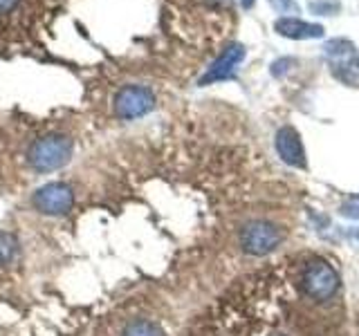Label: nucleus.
Instances as JSON below:
<instances>
[{"label": "nucleus", "mask_w": 359, "mask_h": 336, "mask_svg": "<svg viewBox=\"0 0 359 336\" xmlns=\"http://www.w3.org/2000/svg\"><path fill=\"white\" fill-rule=\"evenodd\" d=\"M299 283L308 296L317 300H334L339 294V274L330 267L328 260L319 255H310L299 260Z\"/></svg>", "instance_id": "nucleus-1"}, {"label": "nucleus", "mask_w": 359, "mask_h": 336, "mask_svg": "<svg viewBox=\"0 0 359 336\" xmlns=\"http://www.w3.org/2000/svg\"><path fill=\"white\" fill-rule=\"evenodd\" d=\"M74 144L67 134H48L27 148V164L36 173H52L72 160Z\"/></svg>", "instance_id": "nucleus-2"}, {"label": "nucleus", "mask_w": 359, "mask_h": 336, "mask_svg": "<svg viewBox=\"0 0 359 336\" xmlns=\"http://www.w3.org/2000/svg\"><path fill=\"white\" fill-rule=\"evenodd\" d=\"M155 108V94L146 85H123L112 97V115L121 121L140 119Z\"/></svg>", "instance_id": "nucleus-3"}, {"label": "nucleus", "mask_w": 359, "mask_h": 336, "mask_svg": "<svg viewBox=\"0 0 359 336\" xmlns=\"http://www.w3.org/2000/svg\"><path fill=\"white\" fill-rule=\"evenodd\" d=\"M283 240V233L272 222L265 220H252L247 222L241 231V246L245 253L252 255H265L269 251H274L276 246Z\"/></svg>", "instance_id": "nucleus-4"}, {"label": "nucleus", "mask_w": 359, "mask_h": 336, "mask_svg": "<svg viewBox=\"0 0 359 336\" xmlns=\"http://www.w3.org/2000/svg\"><path fill=\"white\" fill-rule=\"evenodd\" d=\"M32 204L43 216H65L74 206V190L63 182L43 184L32 195Z\"/></svg>", "instance_id": "nucleus-5"}, {"label": "nucleus", "mask_w": 359, "mask_h": 336, "mask_svg": "<svg viewBox=\"0 0 359 336\" xmlns=\"http://www.w3.org/2000/svg\"><path fill=\"white\" fill-rule=\"evenodd\" d=\"M245 59V48L241 43H233L227 45L216 61L209 65V70L200 76V85H211V83H218L224 81V78H231L236 74V67H238Z\"/></svg>", "instance_id": "nucleus-6"}, {"label": "nucleus", "mask_w": 359, "mask_h": 336, "mask_svg": "<svg viewBox=\"0 0 359 336\" xmlns=\"http://www.w3.org/2000/svg\"><path fill=\"white\" fill-rule=\"evenodd\" d=\"M276 153L285 164L306 168V150H303L301 134L292 126H283L276 132Z\"/></svg>", "instance_id": "nucleus-7"}, {"label": "nucleus", "mask_w": 359, "mask_h": 336, "mask_svg": "<svg viewBox=\"0 0 359 336\" xmlns=\"http://www.w3.org/2000/svg\"><path fill=\"white\" fill-rule=\"evenodd\" d=\"M274 29L280 36H285L290 41H308V38H321L323 36V27L314 25V22H306L301 18H292V16H283L274 22Z\"/></svg>", "instance_id": "nucleus-8"}, {"label": "nucleus", "mask_w": 359, "mask_h": 336, "mask_svg": "<svg viewBox=\"0 0 359 336\" xmlns=\"http://www.w3.org/2000/svg\"><path fill=\"white\" fill-rule=\"evenodd\" d=\"M20 255V242L14 233L0 231V267H9L18 260Z\"/></svg>", "instance_id": "nucleus-9"}, {"label": "nucleus", "mask_w": 359, "mask_h": 336, "mask_svg": "<svg viewBox=\"0 0 359 336\" xmlns=\"http://www.w3.org/2000/svg\"><path fill=\"white\" fill-rule=\"evenodd\" d=\"M121 336H164V330L153 321L137 318V321H130L126 328L121 330Z\"/></svg>", "instance_id": "nucleus-10"}, {"label": "nucleus", "mask_w": 359, "mask_h": 336, "mask_svg": "<svg viewBox=\"0 0 359 336\" xmlns=\"http://www.w3.org/2000/svg\"><path fill=\"white\" fill-rule=\"evenodd\" d=\"M341 5L337 0H314L310 3V11L312 14H321V16H332L334 11H339Z\"/></svg>", "instance_id": "nucleus-11"}, {"label": "nucleus", "mask_w": 359, "mask_h": 336, "mask_svg": "<svg viewBox=\"0 0 359 336\" xmlns=\"http://www.w3.org/2000/svg\"><path fill=\"white\" fill-rule=\"evenodd\" d=\"M325 50H328V54L341 56V54H346V52L355 50V45H353L351 41H346V38H337V41H330L328 45H325Z\"/></svg>", "instance_id": "nucleus-12"}, {"label": "nucleus", "mask_w": 359, "mask_h": 336, "mask_svg": "<svg viewBox=\"0 0 359 336\" xmlns=\"http://www.w3.org/2000/svg\"><path fill=\"white\" fill-rule=\"evenodd\" d=\"M341 213L346 218H355L359 220V195H353V197H346L344 204H341Z\"/></svg>", "instance_id": "nucleus-13"}, {"label": "nucleus", "mask_w": 359, "mask_h": 336, "mask_svg": "<svg viewBox=\"0 0 359 336\" xmlns=\"http://www.w3.org/2000/svg\"><path fill=\"white\" fill-rule=\"evenodd\" d=\"M267 3L272 5V9L278 11V14H294V11H299V5L294 0H267Z\"/></svg>", "instance_id": "nucleus-14"}, {"label": "nucleus", "mask_w": 359, "mask_h": 336, "mask_svg": "<svg viewBox=\"0 0 359 336\" xmlns=\"http://www.w3.org/2000/svg\"><path fill=\"white\" fill-rule=\"evenodd\" d=\"M297 61L294 59H280L272 65V74L274 76H280V74H285L287 72V65H294Z\"/></svg>", "instance_id": "nucleus-15"}, {"label": "nucleus", "mask_w": 359, "mask_h": 336, "mask_svg": "<svg viewBox=\"0 0 359 336\" xmlns=\"http://www.w3.org/2000/svg\"><path fill=\"white\" fill-rule=\"evenodd\" d=\"M254 3H256V0H241V5H243L245 9H250V7H254Z\"/></svg>", "instance_id": "nucleus-16"}, {"label": "nucleus", "mask_w": 359, "mask_h": 336, "mask_svg": "<svg viewBox=\"0 0 359 336\" xmlns=\"http://www.w3.org/2000/svg\"><path fill=\"white\" fill-rule=\"evenodd\" d=\"M357 65H359V61H357Z\"/></svg>", "instance_id": "nucleus-17"}]
</instances>
